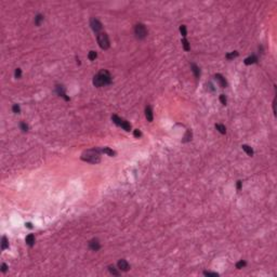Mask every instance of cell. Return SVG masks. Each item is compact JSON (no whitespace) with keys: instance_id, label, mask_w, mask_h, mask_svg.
<instances>
[{"instance_id":"1","label":"cell","mask_w":277,"mask_h":277,"mask_svg":"<svg viewBox=\"0 0 277 277\" xmlns=\"http://www.w3.org/2000/svg\"><path fill=\"white\" fill-rule=\"evenodd\" d=\"M111 82H112V76L107 71H105V69H102L99 74L95 75L94 78H93V84L97 88L109 84Z\"/></svg>"},{"instance_id":"2","label":"cell","mask_w":277,"mask_h":277,"mask_svg":"<svg viewBox=\"0 0 277 277\" xmlns=\"http://www.w3.org/2000/svg\"><path fill=\"white\" fill-rule=\"evenodd\" d=\"M81 159L87 161V162H91V164H99L101 160L100 150L97 148L85 150V152L81 155Z\"/></svg>"},{"instance_id":"3","label":"cell","mask_w":277,"mask_h":277,"mask_svg":"<svg viewBox=\"0 0 277 277\" xmlns=\"http://www.w3.org/2000/svg\"><path fill=\"white\" fill-rule=\"evenodd\" d=\"M97 42H99V46L101 47V49H103V50H106V49L109 48V39H108V36L105 32H102V34L97 35Z\"/></svg>"},{"instance_id":"4","label":"cell","mask_w":277,"mask_h":277,"mask_svg":"<svg viewBox=\"0 0 277 277\" xmlns=\"http://www.w3.org/2000/svg\"><path fill=\"white\" fill-rule=\"evenodd\" d=\"M134 34H135V36L138 39H144L146 36H147V29H146L145 25H143V24H137V25H135Z\"/></svg>"},{"instance_id":"5","label":"cell","mask_w":277,"mask_h":277,"mask_svg":"<svg viewBox=\"0 0 277 277\" xmlns=\"http://www.w3.org/2000/svg\"><path fill=\"white\" fill-rule=\"evenodd\" d=\"M117 265H118V268H119L120 271L127 272V271H129V270H130V265H129V263H128L127 261H126V260H124V259L119 260V261H118V263H117Z\"/></svg>"},{"instance_id":"6","label":"cell","mask_w":277,"mask_h":277,"mask_svg":"<svg viewBox=\"0 0 277 277\" xmlns=\"http://www.w3.org/2000/svg\"><path fill=\"white\" fill-rule=\"evenodd\" d=\"M90 25H91V28H92V29L94 30L95 32L100 31V30L102 29V24H101V22L99 21V20H96V19H92V20H91Z\"/></svg>"},{"instance_id":"7","label":"cell","mask_w":277,"mask_h":277,"mask_svg":"<svg viewBox=\"0 0 277 277\" xmlns=\"http://www.w3.org/2000/svg\"><path fill=\"white\" fill-rule=\"evenodd\" d=\"M89 247H90V249L93 250V251H97L100 249V243H99V240L97 239H92L90 240V243H89Z\"/></svg>"},{"instance_id":"8","label":"cell","mask_w":277,"mask_h":277,"mask_svg":"<svg viewBox=\"0 0 277 277\" xmlns=\"http://www.w3.org/2000/svg\"><path fill=\"white\" fill-rule=\"evenodd\" d=\"M145 117H146V119H147L149 123L150 121H153V118H154V116H153V109H152V107L149 106H146V108H145Z\"/></svg>"},{"instance_id":"9","label":"cell","mask_w":277,"mask_h":277,"mask_svg":"<svg viewBox=\"0 0 277 277\" xmlns=\"http://www.w3.org/2000/svg\"><path fill=\"white\" fill-rule=\"evenodd\" d=\"M215 79H217V80L219 81V83H220V85H221L222 88H225L226 85H227V83H226V80H225V78H224V77H223L222 75L217 74V75H215Z\"/></svg>"},{"instance_id":"10","label":"cell","mask_w":277,"mask_h":277,"mask_svg":"<svg viewBox=\"0 0 277 277\" xmlns=\"http://www.w3.org/2000/svg\"><path fill=\"white\" fill-rule=\"evenodd\" d=\"M191 66H192V71L194 73L195 77H196V78H199V77H200V69H199V67L196 64H192Z\"/></svg>"},{"instance_id":"11","label":"cell","mask_w":277,"mask_h":277,"mask_svg":"<svg viewBox=\"0 0 277 277\" xmlns=\"http://www.w3.org/2000/svg\"><path fill=\"white\" fill-rule=\"evenodd\" d=\"M256 61H258V58H256L255 55H251V56H249V58H247L245 60V64L246 65H250V64L255 63Z\"/></svg>"},{"instance_id":"12","label":"cell","mask_w":277,"mask_h":277,"mask_svg":"<svg viewBox=\"0 0 277 277\" xmlns=\"http://www.w3.org/2000/svg\"><path fill=\"white\" fill-rule=\"evenodd\" d=\"M112 120H113V123L115 124V125H117V126H121V124H123V121H124V119H121L120 117H118L117 115H113L112 116Z\"/></svg>"},{"instance_id":"13","label":"cell","mask_w":277,"mask_h":277,"mask_svg":"<svg viewBox=\"0 0 277 277\" xmlns=\"http://www.w3.org/2000/svg\"><path fill=\"white\" fill-rule=\"evenodd\" d=\"M26 244H27L28 246H30V247L35 244V236L32 235V234H29L26 237Z\"/></svg>"},{"instance_id":"14","label":"cell","mask_w":277,"mask_h":277,"mask_svg":"<svg viewBox=\"0 0 277 277\" xmlns=\"http://www.w3.org/2000/svg\"><path fill=\"white\" fill-rule=\"evenodd\" d=\"M102 152H103L104 154H107L108 156H111V157H113V156H115V155H116V152H114V150L111 149L109 147H104L103 149H102Z\"/></svg>"},{"instance_id":"15","label":"cell","mask_w":277,"mask_h":277,"mask_svg":"<svg viewBox=\"0 0 277 277\" xmlns=\"http://www.w3.org/2000/svg\"><path fill=\"white\" fill-rule=\"evenodd\" d=\"M241 147H243V149L245 150V152H246V153H247L248 155H249V156H252V155H253V149H252V148L250 147L249 145H246V144H244V145L241 146Z\"/></svg>"},{"instance_id":"16","label":"cell","mask_w":277,"mask_h":277,"mask_svg":"<svg viewBox=\"0 0 277 277\" xmlns=\"http://www.w3.org/2000/svg\"><path fill=\"white\" fill-rule=\"evenodd\" d=\"M215 129L218 130V131L220 133H222V134H225L226 133V128H225V126H223L221 124H218V125H215Z\"/></svg>"},{"instance_id":"17","label":"cell","mask_w":277,"mask_h":277,"mask_svg":"<svg viewBox=\"0 0 277 277\" xmlns=\"http://www.w3.org/2000/svg\"><path fill=\"white\" fill-rule=\"evenodd\" d=\"M120 127L123 128L124 130H126V131H130V130H131V125H130L127 120H124Z\"/></svg>"},{"instance_id":"18","label":"cell","mask_w":277,"mask_h":277,"mask_svg":"<svg viewBox=\"0 0 277 277\" xmlns=\"http://www.w3.org/2000/svg\"><path fill=\"white\" fill-rule=\"evenodd\" d=\"M8 247H9V243H8V239H7L6 236H3V237H2V240H1V249H2V250H6Z\"/></svg>"},{"instance_id":"19","label":"cell","mask_w":277,"mask_h":277,"mask_svg":"<svg viewBox=\"0 0 277 277\" xmlns=\"http://www.w3.org/2000/svg\"><path fill=\"white\" fill-rule=\"evenodd\" d=\"M182 44H183V48H184L185 51H188L189 49H191L189 43H188V41H187L186 38H183V39H182Z\"/></svg>"},{"instance_id":"20","label":"cell","mask_w":277,"mask_h":277,"mask_svg":"<svg viewBox=\"0 0 277 277\" xmlns=\"http://www.w3.org/2000/svg\"><path fill=\"white\" fill-rule=\"evenodd\" d=\"M42 21H43V16H42L41 14H38V15L35 18V24H36L37 26H39L40 23H41Z\"/></svg>"},{"instance_id":"21","label":"cell","mask_w":277,"mask_h":277,"mask_svg":"<svg viewBox=\"0 0 277 277\" xmlns=\"http://www.w3.org/2000/svg\"><path fill=\"white\" fill-rule=\"evenodd\" d=\"M96 56H97V54H96L95 51H90V52H89V60H90V61H94L96 59Z\"/></svg>"},{"instance_id":"22","label":"cell","mask_w":277,"mask_h":277,"mask_svg":"<svg viewBox=\"0 0 277 277\" xmlns=\"http://www.w3.org/2000/svg\"><path fill=\"white\" fill-rule=\"evenodd\" d=\"M236 56H238V52H237V51H234V52H232V53H229V54H226V59H229V60H232V59L236 58Z\"/></svg>"},{"instance_id":"23","label":"cell","mask_w":277,"mask_h":277,"mask_svg":"<svg viewBox=\"0 0 277 277\" xmlns=\"http://www.w3.org/2000/svg\"><path fill=\"white\" fill-rule=\"evenodd\" d=\"M108 271L111 272V274H113V275H116V276L119 275V272H118V271L116 270V268L114 267V266H112V265H111V266H108Z\"/></svg>"},{"instance_id":"24","label":"cell","mask_w":277,"mask_h":277,"mask_svg":"<svg viewBox=\"0 0 277 277\" xmlns=\"http://www.w3.org/2000/svg\"><path fill=\"white\" fill-rule=\"evenodd\" d=\"M12 111H13L15 114H20L21 113V107H20V105L14 104L13 106H12Z\"/></svg>"},{"instance_id":"25","label":"cell","mask_w":277,"mask_h":277,"mask_svg":"<svg viewBox=\"0 0 277 277\" xmlns=\"http://www.w3.org/2000/svg\"><path fill=\"white\" fill-rule=\"evenodd\" d=\"M189 140H192V132L189 131H187L186 134H185V136H184V140H183V142H187V141H189Z\"/></svg>"},{"instance_id":"26","label":"cell","mask_w":277,"mask_h":277,"mask_svg":"<svg viewBox=\"0 0 277 277\" xmlns=\"http://www.w3.org/2000/svg\"><path fill=\"white\" fill-rule=\"evenodd\" d=\"M246 262L245 261H239V262H237V264H236V268H238V270H240V268H243V267H245L246 266Z\"/></svg>"},{"instance_id":"27","label":"cell","mask_w":277,"mask_h":277,"mask_svg":"<svg viewBox=\"0 0 277 277\" xmlns=\"http://www.w3.org/2000/svg\"><path fill=\"white\" fill-rule=\"evenodd\" d=\"M180 31H181V34H182V36L183 37H186V27H185V25H181L180 26Z\"/></svg>"},{"instance_id":"28","label":"cell","mask_w":277,"mask_h":277,"mask_svg":"<svg viewBox=\"0 0 277 277\" xmlns=\"http://www.w3.org/2000/svg\"><path fill=\"white\" fill-rule=\"evenodd\" d=\"M20 127H21L22 131H24V132H27V131H28V126H27L25 123H21V125H20Z\"/></svg>"},{"instance_id":"29","label":"cell","mask_w":277,"mask_h":277,"mask_svg":"<svg viewBox=\"0 0 277 277\" xmlns=\"http://www.w3.org/2000/svg\"><path fill=\"white\" fill-rule=\"evenodd\" d=\"M220 101H221V103H222L223 105H226V103H227L226 96L224 95V94H221V95H220Z\"/></svg>"},{"instance_id":"30","label":"cell","mask_w":277,"mask_h":277,"mask_svg":"<svg viewBox=\"0 0 277 277\" xmlns=\"http://www.w3.org/2000/svg\"><path fill=\"white\" fill-rule=\"evenodd\" d=\"M203 275H206V276H214V277L219 276L218 273H211V272H203Z\"/></svg>"},{"instance_id":"31","label":"cell","mask_w":277,"mask_h":277,"mask_svg":"<svg viewBox=\"0 0 277 277\" xmlns=\"http://www.w3.org/2000/svg\"><path fill=\"white\" fill-rule=\"evenodd\" d=\"M21 74H22L21 69H20V68H16V69H15V73H14L15 78H20V77H21Z\"/></svg>"},{"instance_id":"32","label":"cell","mask_w":277,"mask_h":277,"mask_svg":"<svg viewBox=\"0 0 277 277\" xmlns=\"http://www.w3.org/2000/svg\"><path fill=\"white\" fill-rule=\"evenodd\" d=\"M142 135V133H141V131L138 129H136V130H134V136L135 137H140Z\"/></svg>"},{"instance_id":"33","label":"cell","mask_w":277,"mask_h":277,"mask_svg":"<svg viewBox=\"0 0 277 277\" xmlns=\"http://www.w3.org/2000/svg\"><path fill=\"white\" fill-rule=\"evenodd\" d=\"M7 268H8V267H7V264L2 263V264H1V272H2V273H6V272H7Z\"/></svg>"},{"instance_id":"34","label":"cell","mask_w":277,"mask_h":277,"mask_svg":"<svg viewBox=\"0 0 277 277\" xmlns=\"http://www.w3.org/2000/svg\"><path fill=\"white\" fill-rule=\"evenodd\" d=\"M241 181H237V191H240V188H241Z\"/></svg>"},{"instance_id":"35","label":"cell","mask_w":277,"mask_h":277,"mask_svg":"<svg viewBox=\"0 0 277 277\" xmlns=\"http://www.w3.org/2000/svg\"><path fill=\"white\" fill-rule=\"evenodd\" d=\"M26 226L28 227V229H31V227H32V226H31V224H30V223H26Z\"/></svg>"}]
</instances>
